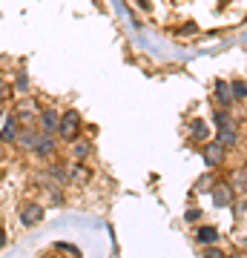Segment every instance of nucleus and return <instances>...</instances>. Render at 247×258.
<instances>
[{
	"label": "nucleus",
	"mask_w": 247,
	"mask_h": 258,
	"mask_svg": "<svg viewBox=\"0 0 247 258\" xmlns=\"http://www.w3.org/2000/svg\"><path fill=\"white\" fill-rule=\"evenodd\" d=\"M216 126H219V129L236 126V123H233V118H230V115H227V109H219V112H216Z\"/></svg>",
	"instance_id": "nucleus-17"
},
{
	"label": "nucleus",
	"mask_w": 247,
	"mask_h": 258,
	"mask_svg": "<svg viewBox=\"0 0 247 258\" xmlns=\"http://www.w3.org/2000/svg\"><path fill=\"white\" fill-rule=\"evenodd\" d=\"M184 218H187V221H199V218H202V210H187V215H184Z\"/></svg>",
	"instance_id": "nucleus-22"
},
{
	"label": "nucleus",
	"mask_w": 247,
	"mask_h": 258,
	"mask_svg": "<svg viewBox=\"0 0 247 258\" xmlns=\"http://www.w3.org/2000/svg\"><path fill=\"white\" fill-rule=\"evenodd\" d=\"M40 221H43V207L40 204H26L20 210V224L23 227H37Z\"/></svg>",
	"instance_id": "nucleus-3"
},
{
	"label": "nucleus",
	"mask_w": 247,
	"mask_h": 258,
	"mask_svg": "<svg viewBox=\"0 0 247 258\" xmlns=\"http://www.w3.org/2000/svg\"><path fill=\"white\" fill-rule=\"evenodd\" d=\"M213 204H216V207H230V204H233V186L230 184L213 186Z\"/></svg>",
	"instance_id": "nucleus-9"
},
{
	"label": "nucleus",
	"mask_w": 247,
	"mask_h": 258,
	"mask_svg": "<svg viewBox=\"0 0 247 258\" xmlns=\"http://www.w3.org/2000/svg\"><path fill=\"white\" fill-rule=\"evenodd\" d=\"M236 141H238V135H236V126L219 129V144H221V147H224V149H227V147H233Z\"/></svg>",
	"instance_id": "nucleus-14"
},
{
	"label": "nucleus",
	"mask_w": 247,
	"mask_h": 258,
	"mask_svg": "<svg viewBox=\"0 0 247 258\" xmlns=\"http://www.w3.org/2000/svg\"><path fill=\"white\" fill-rule=\"evenodd\" d=\"M37 138H40V129H37V123H26V126L20 129V135H18V144L23 149H35Z\"/></svg>",
	"instance_id": "nucleus-7"
},
{
	"label": "nucleus",
	"mask_w": 247,
	"mask_h": 258,
	"mask_svg": "<svg viewBox=\"0 0 247 258\" xmlns=\"http://www.w3.org/2000/svg\"><path fill=\"white\" fill-rule=\"evenodd\" d=\"M6 92H9V86H6V81H3V78H0V101L6 98Z\"/></svg>",
	"instance_id": "nucleus-23"
},
{
	"label": "nucleus",
	"mask_w": 247,
	"mask_h": 258,
	"mask_svg": "<svg viewBox=\"0 0 247 258\" xmlns=\"http://www.w3.org/2000/svg\"><path fill=\"white\" fill-rule=\"evenodd\" d=\"M66 175H69V181H75V184H83V181H89V169H86L83 161H75V164L66 169Z\"/></svg>",
	"instance_id": "nucleus-10"
},
{
	"label": "nucleus",
	"mask_w": 247,
	"mask_h": 258,
	"mask_svg": "<svg viewBox=\"0 0 247 258\" xmlns=\"http://www.w3.org/2000/svg\"><path fill=\"white\" fill-rule=\"evenodd\" d=\"M230 89H233V101H244L247 98V83L244 81H233Z\"/></svg>",
	"instance_id": "nucleus-16"
},
{
	"label": "nucleus",
	"mask_w": 247,
	"mask_h": 258,
	"mask_svg": "<svg viewBox=\"0 0 247 258\" xmlns=\"http://www.w3.org/2000/svg\"><path fill=\"white\" fill-rule=\"evenodd\" d=\"M52 178H55L58 184H66L69 175H66V166H52Z\"/></svg>",
	"instance_id": "nucleus-18"
},
{
	"label": "nucleus",
	"mask_w": 247,
	"mask_h": 258,
	"mask_svg": "<svg viewBox=\"0 0 247 258\" xmlns=\"http://www.w3.org/2000/svg\"><path fill=\"white\" fill-rule=\"evenodd\" d=\"M15 115H18V120L26 126V123H37V103L35 101H23L15 106Z\"/></svg>",
	"instance_id": "nucleus-4"
},
{
	"label": "nucleus",
	"mask_w": 247,
	"mask_h": 258,
	"mask_svg": "<svg viewBox=\"0 0 247 258\" xmlns=\"http://www.w3.org/2000/svg\"><path fill=\"white\" fill-rule=\"evenodd\" d=\"M18 89H20V92H29V81H26V75H23V72L18 75Z\"/></svg>",
	"instance_id": "nucleus-21"
},
{
	"label": "nucleus",
	"mask_w": 247,
	"mask_h": 258,
	"mask_svg": "<svg viewBox=\"0 0 247 258\" xmlns=\"http://www.w3.org/2000/svg\"><path fill=\"white\" fill-rule=\"evenodd\" d=\"M58 123H61L58 109H43L40 112V132H43V135H58Z\"/></svg>",
	"instance_id": "nucleus-6"
},
{
	"label": "nucleus",
	"mask_w": 247,
	"mask_h": 258,
	"mask_svg": "<svg viewBox=\"0 0 247 258\" xmlns=\"http://www.w3.org/2000/svg\"><path fill=\"white\" fill-rule=\"evenodd\" d=\"M236 186H247V169H238L236 172Z\"/></svg>",
	"instance_id": "nucleus-20"
},
{
	"label": "nucleus",
	"mask_w": 247,
	"mask_h": 258,
	"mask_svg": "<svg viewBox=\"0 0 247 258\" xmlns=\"http://www.w3.org/2000/svg\"><path fill=\"white\" fill-rule=\"evenodd\" d=\"M0 247H3V232H0Z\"/></svg>",
	"instance_id": "nucleus-24"
},
{
	"label": "nucleus",
	"mask_w": 247,
	"mask_h": 258,
	"mask_svg": "<svg viewBox=\"0 0 247 258\" xmlns=\"http://www.w3.org/2000/svg\"><path fill=\"white\" fill-rule=\"evenodd\" d=\"M190 135H192V138H199V141H204V138H207V123H204L202 118H195L190 123Z\"/></svg>",
	"instance_id": "nucleus-15"
},
{
	"label": "nucleus",
	"mask_w": 247,
	"mask_h": 258,
	"mask_svg": "<svg viewBox=\"0 0 247 258\" xmlns=\"http://www.w3.org/2000/svg\"><path fill=\"white\" fill-rule=\"evenodd\" d=\"M204 258H227V255H224V252H221L216 244H210V247L204 249Z\"/></svg>",
	"instance_id": "nucleus-19"
},
{
	"label": "nucleus",
	"mask_w": 247,
	"mask_h": 258,
	"mask_svg": "<svg viewBox=\"0 0 247 258\" xmlns=\"http://www.w3.org/2000/svg\"><path fill=\"white\" fill-rule=\"evenodd\" d=\"M55 149H58V141H55V135H43L40 132V138H37V144H35V152L37 158H52L55 155Z\"/></svg>",
	"instance_id": "nucleus-5"
},
{
	"label": "nucleus",
	"mask_w": 247,
	"mask_h": 258,
	"mask_svg": "<svg viewBox=\"0 0 247 258\" xmlns=\"http://www.w3.org/2000/svg\"><path fill=\"white\" fill-rule=\"evenodd\" d=\"M72 144H75V147H72L75 161H86L89 152H92V144H89V141H72Z\"/></svg>",
	"instance_id": "nucleus-13"
},
{
	"label": "nucleus",
	"mask_w": 247,
	"mask_h": 258,
	"mask_svg": "<svg viewBox=\"0 0 247 258\" xmlns=\"http://www.w3.org/2000/svg\"><path fill=\"white\" fill-rule=\"evenodd\" d=\"M58 135H61V141H78V135H81V112L66 109L61 115V123H58Z\"/></svg>",
	"instance_id": "nucleus-1"
},
{
	"label": "nucleus",
	"mask_w": 247,
	"mask_h": 258,
	"mask_svg": "<svg viewBox=\"0 0 247 258\" xmlns=\"http://www.w3.org/2000/svg\"><path fill=\"white\" fill-rule=\"evenodd\" d=\"M216 98H219V103L224 106V109L233 103V89H230L227 81H219V83H216Z\"/></svg>",
	"instance_id": "nucleus-12"
},
{
	"label": "nucleus",
	"mask_w": 247,
	"mask_h": 258,
	"mask_svg": "<svg viewBox=\"0 0 247 258\" xmlns=\"http://www.w3.org/2000/svg\"><path fill=\"white\" fill-rule=\"evenodd\" d=\"M221 161H224V147H221L219 141L207 144L204 147V164L210 166V169H216V166H221Z\"/></svg>",
	"instance_id": "nucleus-8"
},
{
	"label": "nucleus",
	"mask_w": 247,
	"mask_h": 258,
	"mask_svg": "<svg viewBox=\"0 0 247 258\" xmlns=\"http://www.w3.org/2000/svg\"><path fill=\"white\" fill-rule=\"evenodd\" d=\"M195 241H199V244H204V247H210V244H216V241H219V230H216V227H199Z\"/></svg>",
	"instance_id": "nucleus-11"
},
{
	"label": "nucleus",
	"mask_w": 247,
	"mask_h": 258,
	"mask_svg": "<svg viewBox=\"0 0 247 258\" xmlns=\"http://www.w3.org/2000/svg\"><path fill=\"white\" fill-rule=\"evenodd\" d=\"M18 135H20V120L15 112L3 115V123H0V144H18Z\"/></svg>",
	"instance_id": "nucleus-2"
},
{
	"label": "nucleus",
	"mask_w": 247,
	"mask_h": 258,
	"mask_svg": "<svg viewBox=\"0 0 247 258\" xmlns=\"http://www.w3.org/2000/svg\"><path fill=\"white\" fill-rule=\"evenodd\" d=\"M0 123H3V112H0Z\"/></svg>",
	"instance_id": "nucleus-25"
}]
</instances>
